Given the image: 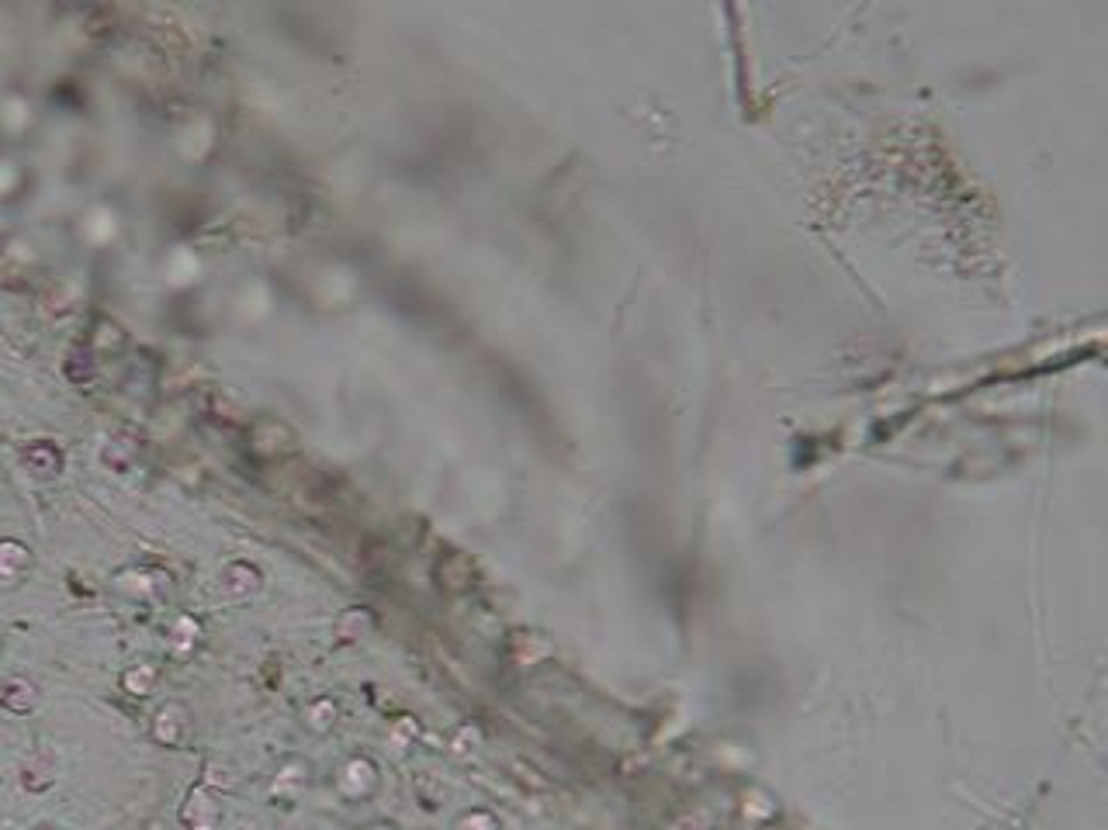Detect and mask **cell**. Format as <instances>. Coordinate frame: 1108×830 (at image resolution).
Segmentation results:
<instances>
[{
	"label": "cell",
	"instance_id": "1",
	"mask_svg": "<svg viewBox=\"0 0 1108 830\" xmlns=\"http://www.w3.org/2000/svg\"><path fill=\"white\" fill-rule=\"evenodd\" d=\"M177 817L184 830H222V820H225L222 796L209 782H201L184 796Z\"/></svg>",
	"mask_w": 1108,
	"mask_h": 830
},
{
	"label": "cell",
	"instance_id": "2",
	"mask_svg": "<svg viewBox=\"0 0 1108 830\" xmlns=\"http://www.w3.org/2000/svg\"><path fill=\"white\" fill-rule=\"evenodd\" d=\"M55 776H60V758H55V751L46 747V744L32 747L22 758V768H17V782H22L25 792H46V789H52Z\"/></svg>",
	"mask_w": 1108,
	"mask_h": 830
},
{
	"label": "cell",
	"instance_id": "3",
	"mask_svg": "<svg viewBox=\"0 0 1108 830\" xmlns=\"http://www.w3.org/2000/svg\"><path fill=\"white\" fill-rule=\"evenodd\" d=\"M187 727H191V713H187L184 703H163L153 720H149V738L160 747H177L187 738Z\"/></svg>",
	"mask_w": 1108,
	"mask_h": 830
},
{
	"label": "cell",
	"instance_id": "4",
	"mask_svg": "<svg viewBox=\"0 0 1108 830\" xmlns=\"http://www.w3.org/2000/svg\"><path fill=\"white\" fill-rule=\"evenodd\" d=\"M22 461H25V467L32 470L35 478H46V481L49 478H60V470L66 464L63 450L55 447L52 440H32V443H25L22 447Z\"/></svg>",
	"mask_w": 1108,
	"mask_h": 830
},
{
	"label": "cell",
	"instance_id": "5",
	"mask_svg": "<svg viewBox=\"0 0 1108 830\" xmlns=\"http://www.w3.org/2000/svg\"><path fill=\"white\" fill-rule=\"evenodd\" d=\"M374 785H378V768H374L371 762H364V758L347 762L340 768V776H336V789H340L347 800L368 796V792H374Z\"/></svg>",
	"mask_w": 1108,
	"mask_h": 830
},
{
	"label": "cell",
	"instance_id": "6",
	"mask_svg": "<svg viewBox=\"0 0 1108 830\" xmlns=\"http://www.w3.org/2000/svg\"><path fill=\"white\" fill-rule=\"evenodd\" d=\"M32 571V551L22 540H0V581H22Z\"/></svg>",
	"mask_w": 1108,
	"mask_h": 830
},
{
	"label": "cell",
	"instance_id": "7",
	"mask_svg": "<svg viewBox=\"0 0 1108 830\" xmlns=\"http://www.w3.org/2000/svg\"><path fill=\"white\" fill-rule=\"evenodd\" d=\"M160 584H163V575L149 571V568H128V571L115 575V589L128 599H153Z\"/></svg>",
	"mask_w": 1108,
	"mask_h": 830
},
{
	"label": "cell",
	"instance_id": "8",
	"mask_svg": "<svg viewBox=\"0 0 1108 830\" xmlns=\"http://www.w3.org/2000/svg\"><path fill=\"white\" fill-rule=\"evenodd\" d=\"M0 706L17 713V716H25V713H32L35 706H39V689H35L32 678L17 675V678H11V682L4 686V692H0Z\"/></svg>",
	"mask_w": 1108,
	"mask_h": 830
},
{
	"label": "cell",
	"instance_id": "9",
	"mask_svg": "<svg viewBox=\"0 0 1108 830\" xmlns=\"http://www.w3.org/2000/svg\"><path fill=\"white\" fill-rule=\"evenodd\" d=\"M306 782H309V768H306L302 762H285V765H281L277 776H274L271 796H274V800H285V803H291V800L302 796Z\"/></svg>",
	"mask_w": 1108,
	"mask_h": 830
},
{
	"label": "cell",
	"instance_id": "10",
	"mask_svg": "<svg viewBox=\"0 0 1108 830\" xmlns=\"http://www.w3.org/2000/svg\"><path fill=\"white\" fill-rule=\"evenodd\" d=\"M222 584H225V592H229V599H250L260 589V571L250 568L247 561H236L222 571Z\"/></svg>",
	"mask_w": 1108,
	"mask_h": 830
},
{
	"label": "cell",
	"instance_id": "11",
	"mask_svg": "<svg viewBox=\"0 0 1108 830\" xmlns=\"http://www.w3.org/2000/svg\"><path fill=\"white\" fill-rule=\"evenodd\" d=\"M288 447H291V432H288L285 426L264 423V426H257V429H253V454H260V457H277V454H285Z\"/></svg>",
	"mask_w": 1108,
	"mask_h": 830
},
{
	"label": "cell",
	"instance_id": "12",
	"mask_svg": "<svg viewBox=\"0 0 1108 830\" xmlns=\"http://www.w3.org/2000/svg\"><path fill=\"white\" fill-rule=\"evenodd\" d=\"M122 343H125V332H122V326L115 323V318H98V323H94V332H90V353H119L122 350Z\"/></svg>",
	"mask_w": 1108,
	"mask_h": 830
},
{
	"label": "cell",
	"instance_id": "13",
	"mask_svg": "<svg viewBox=\"0 0 1108 830\" xmlns=\"http://www.w3.org/2000/svg\"><path fill=\"white\" fill-rule=\"evenodd\" d=\"M157 682H160V668L157 665H133L122 675V689L128 695H136V700H142V695L153 692Z\"/></svg>",
	"mask_w": 1108,
	"mask_h": 830
},
{
	"label": "cell",
	"instance_id": "14",
	"mask_svg": "<svg viewBox=\"0 0 1108 830\" xmlns=\"http://www.w3.org/2000/svg\"><path fill=\"white\" fill-rule=\"evenodd\" d=\"M136 454H139V447H136L133 437H115V440H108V443H104L101 461H104L111 470H128V467H133V461H136Z\"/></svg>",
	"mask_w": 1108,
	"mask_h": 830
},
{
	"label": "cell",
	"instance_id": "15",
	"mask_svg": "<svg viewBox=\"0 0 1108 830\" xmlns=\"http://www.w3.org/2000/svg\"><path fill=\"white\" fill-rule=\"evenodd\" d=\"M66 377H70V381H77V385L90 381V377H94V353H90V347L70 350V356H66Z\"/></svg>",
	"mask_w": 1108,
	"mask_h": 830
},
{
	"label": "cell",
	"instance_id": "16",
	"mask_svg": "<svg viewBox=\"0 0 1108 830\" xmlns=\"http://www.w3.org/2000/svg\"><path fill=\"white\" fill-rule=\"evenodd\" d=\"M198 637H201V627H198V622H195L191 616H180V619L174 622V627H171V640H174V647H180V651L191 647Z\"/></svg>",
	"mask_w": 1108,
	"mask_h": 830
},
{
	"label": "cell",
	"instance_id": "17",
	"mask_svg": "<svg viewBox=\"0 0 1108 830\" xmlns=\"http://www.w3.org/2000/svg\"><path fill=\"white\" fill-rule=\"evenodd\" d=\"M458 830H499V823L493 814H485V809H472V814H464L458 820Z\"/></svg>",
	"mask_w": 1108,
	"mask_h": 830
},
{
	"label": "cell",
	"instance_id": "18",
	"mask_svg": "<svg viewBox=\"0 0 1108 830\" xmlns=\"http://www.w3.org/2000/svg\"><path fill=\"white\" fill-rule=\"evenodd\" d=\"M329 724H333V706H329V703H315V706L309 709V727L326 730Z\"/></svg>",
	"mask_w": 1108,
	"mask_h": 830
},
{
	"label": "cell",
	"instance_id": "19",
	"mask_svg": "<svg viewBox=\"0 0 1108 830\" xmlns=\"http://www.w3.org/2000/svg\"><path fill=\"white\" fill-rule=\"evenodd\" d=\"M28 830H70V827H63V823H52V820H42V823L28 827Z\"/></svg>",
	"mask_w": 1108,
	"mask_h": 830
},
{
	"label": "cell",
	"instance_id": "20",
	"mask_svg": "<svg viewBox=\"0 0 1108 830\" xmlns=\"http://www.w3.org/2000/svg\"><path fill=\"white\" fill-rule=\"evenodd\" d=\"M371 830H396V827H388V823H378V827H371Z\"/></svg>",
	"mask_w": 1108,
	"mask_h": 830
},
{
	"label": "cell",
	"instance_id": "21",
	"mask_svg": "<svg viewBox=\"0 0 1108 830\" xmlns=\"http://www.w3.org/2000/svg\"><path fill=\"white\" fill-rule=\"evenodd\" d=\"M0 651H4V633H0Z\"/></svg>",
	"mask_w": 1108,
	"mask_h": 830
},
{
	"label": "cell",
	"instance_id": "22",
	"mask_svg": "<svg viewBox=\"0 0 1108 830\" xmlns=\"http://www.w3.org/2000/svg\"><path fill=\"white\" fill-rule=\"evenodd\" d=\"M0 692H4V686H0Z\"/></svg>",
	"mask_w": 1108,
	"mask_h": 830
}]
</instances>
